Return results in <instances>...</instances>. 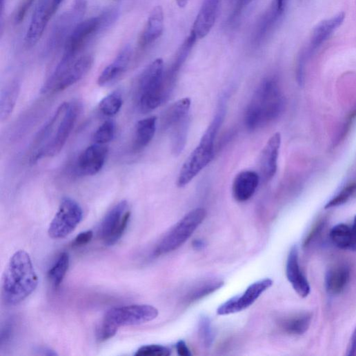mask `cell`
Wrapping results in <instances>:
<instances>
[{
	"instance_id": "cell-12",
	"label": "cell",
	"mask_w": 356,
	"mask_h": 356,
	"mask_svg": "<svg viewBox=\"0 0 356 356\" xmlns=\"http://www.w3.org/2000/svg\"><path fill=\"white\" fill-rule=\"evenodd\" d=\"M87 8V0H74L70 10L56 22L48 40V48L55 50L66 42L75 28L80 23Z\"/></svg>"
},
{
	"instance_id": "cell-20",
	"label": "cell",
	"mask_w": 356,
	"mask_h": 356,
	"mask_svg": "<svg viewBox=\"0 0 356 356\" xmlns=\"http://www.w3.org/2000/svg\"><path fill=\"white\" fill-rule=\"evenodd\" d=\"M197 39H198L195 34L192 31L191 34L181 46L179 50L177 52L170 68L167 73L165 74L164 86L167 99L172 91L178 73H179L182 66L193 49Z\"/></svg>"
},
{
	"instance_id": "cell-42",
	"label": "cell",
	"mask_w": 356,
	"mask_h": 356,
	"mask_svg": "<svg viewBox=\"0 0 356 356\" xmlns=\"http://www.w3.org/2000/svg\"><path fill=\"white\" fill-rule=\"evenodd\" d=\"M288 0H274L272 6L276 11L281 15L283 16L288 5Z\"/></svg>"
},
{
	"instance_id": "cell-15",
	"label": "cell",
	"mask_w": 356,
	"mask_h": 356,
	"mask_svg": "<svg viewBox=\"0 0 356 356\" xmlns=\"http://www.w3.org/2000/svg\"><path fill=\"white\" fill-rule=\"evenodd\" d=\"M54 14L52 0H40L33 14L26 36V48H31L37 45Z\"/></svg>"
},
{
	"instance_id": "cell-33",
	"label": "cell",
	"mask_w": 356,
	"mask_h": 356,
	"mask_svg": "<svg viewBox=\"0 0 356 356\" xmlns=\"http://www.w3.org/2000/svg\"><path fill=\"white\" fill-rule=\"evenodd\" d=\"M224 284L223 281L219 280L206 282L192 290L187 297L186 301L190 304L197 302L219 290Z\"/></svg>"
},
{
	"instance_id": "cell-1",
	"label": "cell",
	"mask_w": 356,
	"mask_h": 356,
	"mask_svg": "<svg viewBox=\"0 0 356 356\" xmlns=\"http://www.w3.org/2000/svg\"><path fill=\"white\" fill-rule=\"evenodd\" d=\"M38 284L30 255L23 250H18L10 258L3 275V300L7 305H17L34 292Z\"/></svg>"
},
{
	"instance_id": "cell-9",
	"label": "cell",
	"mask_w": 356,
	"mask_h": 356,
	"mask_svg": "<svg viewBox=\"0 0 356 356\" xmlns=\"http://www.w3.org/2000/svg\"><path fill=\"white\" fill-rule=\"evenodd\" d=\"M83 218V211L75 200L66 197L60 204L52 219L48 235L52 239H63L72 233Z\"/></svg>"
},
{
	"instance_id": "cell-2",
	"label": "cell",
	"mask_w": 356,
	"mask_h": 356,
	"mask_svg": "<svg viewBox=\"0 0 356 356\" xmlns=\"http://www.w3.org/2000/svg\"><path fill=\"white\" fill-rule=\"evenodd\" d=\"M285 108V99L278 81L264 79L258 86L245 113V125L250 131L261 128L277 119Z\"/></svg>"
},
{
	"instance_id": "cell-16",
	"label": "cell",
	"mask_w": 356,
	"mask_h": 356,
	"mask_svg": "<svg viewBox=\"0 0 356 356\" xmlns=\"http://www.w3.org/2000/svg\"><path fill=\"white\" fill-rule=\"evenodd\" d=\"M281 145V135L277 132L267 141L261 151L259 166L263 182L270 181L277 171Z\"/></svg>"
},
{
	"instance_id": "cell-29",
	"label": "cell",
	"mask_w": 356,
	"mask_h": 356,
	"mask_svg": "<svg viewBox=\"0 0 356 356\" xmlns=\"http://www.w3.org/2000/svg\"><path fill=\"white\" fill-rule=\"evenodd\" d=\"M189 116L175 125L171 130V148L175 156L180 155L186 145L190 128Z\"/></svg>"
},
{
	"instance_id": "cell-27",
	"label": "cell",
	"mask_w": 356,
	"mask_h": 356,
	"mask_svg": "<svg viewBox=\"0 0 356 356\" xmlns=\"http://www.w3.org/2000/svg\"><path fill=\"white\" fill-rule=\"evenodd\" d=\"M21 90L18 81H13L3 89L0 97V119L7 121L16 106Z\"/></svg>"
},
{
	"instance_id": "cell-35",
	"label": "cell",
	"mask_w": 356,
	"mask_h": 356,
	"mask_svg": "<svg viewBox=\"0 0 356 356\" xmlns=\"http://www.w3.org/2000/svg\"><path fill=\"white\" fill-rule=\"evenodd\" d=\"M199 334L205 347H210L215 340V334L210 318L203 315L199 322Z\"/></svg>"
},
{
	"instance_id": "cell-13",
	"label": "cell",
	"mask_w": 356,
	"mask_h": 356,
	"mask_svg": "<svg viewBox=\"0 0 356 356\" xmlns=\"http://www.w3.org/2000/svg\"><path fill=\"white\" fill-rule=\"evenodd\" d=\"M273 286V281L266 279L251 284L241 295L234 297L217 309L219 315H228L241 312L251 305L267 290Z\"/></svg>"
},
{
	"instance_id": "cell-26",
	"label": "cell",
	"mask_w": 356,
	"mask_h": 356,
	"mask_svg": "<svg viewBox=\"0 0 356 356\" xmlns=\"http://www.w3.org/2000/svg\"><path fill=\"white\" fill-rule=\"evenodd\" d=\"M157 121V117H151L137 123L133 142L135 151L142 150L151 142L156 132Z\"/></svg>"
},
{
	"instance_id": "cell-43",
	"label": "cell",
	"mask_w": 356,
	"mask_h": 356,
	"mask_svg": "<svg viewBox=\"0 0 356 356\" xmlns=\"http://www.w3.org/2000/svg\"><path fill=\"white\" fill-rule=\"evenodd\" d=\"M347 355L351 356L356 355V328L352 335Z\"/></svg>"
},
{
	"instance_id": "cell-6",
	"label": "cell",
	"mask_w": 356,
	"mask_h": 356,
	"mask_svg": "<svg viewBox=\"0 0 356 356\" xmlns=\"http://www.w3.org/2000/svg\"><path fill=\"white\" fill-rule=\"evenodd\" d=\"M206 215V210L201 208L188 213L161 239L155 250V255L166 254L179 248L201 225Z\"/></svg>"
},
{
	"instance_id": "cell-19",
	"label": "cell",
	"mask_w": 356,
	"mask_h": 356,
	"mask_svg": "<svg viewBox=\"0 0 356 356\" xmlns=\"http://www.w3.org/2000/svg\"><path fill=\"white\" fill-rule=\"evenodd\" d=\"M219 0H204L192 32L198 39H204L212 30L219 12Z\"/></svg>"
},
{
	"instance_id": "cell-24",
	"label": "cell",
	"mask_w": 356,
	"mask_h": 356,
	"mask_svg": "<svg viewBox=\"0 0 356 356\" xmlns=\"http://www.w3.org/2000/svg\"><path fill=\"white\" fill-rule=\"evenodd\" d=\"M350 279V270L346 265L332 267L326 273L325 278L326 290L330 295L341 294L347 286Z\"/></svg>"
},
{
	"instance_id": "cell-11",
	"label": "cell",
	"mask_w": 356,
	"mask_h": 356,
	"mask_svg": "<svg viewBox=\"0 0 356 356\" xmlns=\"http://www.w3.org/2000/svg\"><path fill=\"white\" fill-rule=\"evenodd\" d=\"M128 203L122 201L106 215L100 227V235L106 246L116 244L125 233L130 219Z\"/></svg>"
},
{
	"instance_id": "cell-38",
	"label": "cell",
	"mask_w": 356,
	"mask_h": 356,
	"mask_svg": "<svg viewBox=\"0 0 356 356\" xmlns=\"http://www.w3.org/2000/svg\"><path fill=\"white\" fill-rule=\"evenodd\" d=\"M117 328L103 319L97 329V338L101 342H106L116 335Z\"/></svg>"
},
{
	"instance_id": "cell-34",
	"label": "cell",
	"mask_w": 356,
	"mask_h": 356,
	"mask_svg": "<svg viewBox=\"0 0 356 356\" xmlns=\"http://www.w3.org/2000/svg\"><path fill=\"white\" fill-rule=\"evenodd\" d=\"M116 125L112 120L104 122L96 131L93 140L95 144L105 145L112 141L115 136Z\"/></svg>"
},
{
	"instance_id": "cell-22",
	"label": "cell",
	"mask_w": 356,
	"mask_h": 356,
	"mask_svg": "<svg viewBox=\"0 0 356 356\" xmlns=\"http://www.w3.org/2000/svg\"><path fill=\"white\" fill-rule=\"evenodd\" d=\"M132 58V49L124 48L115 60L100 75L98 83L100 86L110 85L118 80L127 70Z\"/></svg>"
},
{
	"instance_id": "cell-4",
	"label": "cell",
	"mask_w": 356,
	"mask_h": 356,
	"mask_svg": "<svg viewBox=\"0 0 356 356\" xmlns=\"http://www.w3.org/2000/svg\"><path fill=\"white\" fill-rule=\"evenodd\" d=\"M94 57L86 55L75 58H62L54 72L43 85V94L57 93L65 90L81 80L92 68Z\"/></svg>"
},
{
	"instance_id": "cell-17",
	"label": "cell",
	"mask_w": 356,
	"mask_h": 356,
	"mask_svg": "<svg viewBox=\"0 0 356 356\" xmlns=\"http://www.w3.org/2000/svg\"><path fill=\"white\" fill-rule=\"evenodd\" d=\"M345 14L342 12L319 23L314 29L308 46L301 55L306 60L313 55L343 24Z\"/></svg>"
},
{
	"instance_id": "cell-23",
	"label": "cell",
	"mask_w": 356,
	"mask_h": 356,
	"mask_svg": "<svg viewBox=\"0 0 356 356\" xmlns=\"http://www.w3.org/2000/svg\"><path fill=\"white\" fill-rule=\"evenodd\" d=\"M164 28L163 9L155 7L150 12L139 39V46L144 49L155 43L162 34Z\"/></svg>"
},
{
	"instance_id": "cell-36",
	"label": "cell",
	"mask_w": 356,
	"mask_h": 356,
	"mask_svg": "<svg viewBox=\"0 0 356 356\" xmlns=\"http://www.w3.org/2000/svg\"><path fill=\"white\" fill-rule=\"evenodd\" d=\"M171 350L168 347L159 344L146 345L140 347L135 355L136 356H168Z\"/></svg>"
},
{
	"instance_id": "cell-47",
	"label": "cell",
	"mask_w": 356,
	"mask_h": 356,
	"mask_svg": "<svg viewBox=\"0 0 356 356\" xmlns=\"http://www.w3.org/2000/svg\"><path fill=\"white\" fill-rule=\"evenodd\" d=\"M175 1L177 6L180 8H186L189 3V0H175Z\"/></svg>"
},
{
	"instance_id": "cell-31",
	"label": "cell",
	"mask_w": 356,
	"mask_h": 356,
	"mask_svg": "<svg viewBox=\"0 0 356 356\" xmlns=\"http://www.w3.org/2000/svg\"><path fill=\"white\" fill-rule=\"evenodd\" d=\"M311 315L303 314L290 318L283 323L284 329L291 335H303L310 327Z\"/></svg>"
},
{
	"instance_id": "cell-30",
	"label": "cell",
	"mask_w": 356,
	"mask_h": 356,
	"mask_svg": "<svg viewBox=\"0 0 356 356\" xmlns=\"http://www.w3.org/2000/svg\"><path fill=\"white\" fill-rule=\"evenodd\" d=\"M70 264L69 255L66 252L60 254L48 273V278L55 288L59 287L63 281Z\"/></svg>"
},
{
	"instance_id": "cell-41",
	"label": "cell",
	"mask_w": 356,
	"mask_h": 356,
	"mask_svg": "<svg viewBox=\"0 0 356 356\" xmlns=\"http://www.w3.org/2000/svg\"><path fill=\"white\" fill-rule=\"evenodd\" d=\"M176 350L178 353V355L181 356H191L192 353L187 346V344L184 340H180L179 342H177L176 345Z\"/></svg>"
},
{
	"instance_id": "cell-5",
	"label": "cell",
	"mask_w": 356,
	"mask_h": 356,
	"mask_svg": "<svg viewBox=\"0 0 356 356\" xmlns=\"http://www.w3.org/2000/svg\"><path fill=\"white\" fill-rule=\"evenodd\" d=\"M116 18L117 11L111 10L99 17L80 22L68 38L62 58L72 59L78 57L85 46L102 30L109 26Z\"/></svg>"
},
{
	"instance_id": "cell-48",
	"label": "cell",
	"mask_w": 356,
	"mask_h": 356,
	"mask_svg": "<svg viewBox=\"0 0 356 356\" xmlns=\"http://www.w3.org/2000/svg\"><path fill=\"white\" fill-rule=\"evenodd\" d=\"M351 229H352L353 233L355 236V238L356 239V216L354 218V221H353V224L351 227Z\"/></svg>"
},
{
	"instance_id": "cell-37",
	"label": "cell",
	"mask_w": 356,
	"mask_h": 356,
	"mask_svg": "<svg viewBox=\"0 0 356 356\" xmlns=\"http://www.w3.org/2000/svg\"><path fill=\"white\" fill-rule=\"evenodd\" d=\"M356 190V184H352L344 188L335 197L331 199L325 206L330 209L342 206L346 203Z\"/></svg>"
},
{
	"instance_id": "cell-18",
	"label": "cell",
	"mask_w": 356,
	"mask_h": 356,
	"mask_svg": "<svg viewBox=\"0 0 356 356\" xmlns=\"http://www.w3.org/2000/svg\"><path fill=\"white\" fill-rule=\"evenodd\" d=\"M286 276L295 291L302 298L310 293L309 283L300 269L299 251L296 246L292 247L287 259Z\"/></svg>"
},
{
	"instance_id": "cell-39",
	"label": "cell",
	"mask_w": 356,
	"mask_h": 356,
	"mask_svg": "<svg viewBox=\"0 0 356 356\" xmlns=\"http://www.w3.org/2000/svg\"><path fill=\"white\" fill-rule=\"evenodd\" d=\"M34 2L35 0H22L15 16V23L17 24H20L24 21Z\"/></svg>"
},
{
	"instance_id": "cell-40",
	"label": "cell",
	"mask_w": 356,
	"mask_h": 356,
	"mask_svg": "<svg viewBox=\"0 0 356 356\" xmlns=\"http://www.w3.org/2000/svg\"><path fill=\"white\" fill-rule=\"evenodd\" d=\"M94 237L92 230H87L79 233L74 239V246L80 247L90 242Z\"/></svg>"
},
{
	"instance_id": "cell-46",
	"label": "cell",
	"mask_w": 356,
	"mask_h": 356,
	"mask_svg": "<svg viewBox=\"0 0 356 356\" xmlns=\"http://www.w3.org/2000/svg\"><path fill=\"white\" fill-rule=\"evenodd\" d=\"M63 1H64V0H52V9H53L55 14L58 10L61 4Z\"/></svg>"
},
{
	"instance_id": "cell-28",
	"label": "cell",
	"mask_w": 356,
	"mask_h": 356,
	"mask_svg": "<svg viewBox=\"0 0 356 356\" xmlns=\"http://www.w3.org/2000/svg\"><path fill=\"white\" fill-rule=\"evenodd\" d=\"M330 237L337 247L344 250L356 251V239L351 227L343 224H338L331 230Z\"/></svg>"
},
{
	"instance_id": "cell-32",
	"label": "cell",
	"mask_w": 356,
	"mask_h": 356,
	"mask_svg": "<svg viewBox=\"0 0 356 356\" xmlns=\"http://www.w3.org/2000/svg\"><path fill=\"white\" fill-rule=\"evenodd\" d=\"M123 106L122 95L115 92L105 97L99 104V110L106 117H114L121 110Z\"/></svg>"
},
{
	"instance_id": "cell-10",
	"label": "cell",
	"mask_w": 356,
	"mask_h": 356,
	"mask_svg": "<svg viewBox=\"0 0 356 356\" xmlns=\"http://www.w3.org/2000/svg\"><path fill=\"white\" fill-rule=\"evenodd\" d=\"M158 315V310L152 306L137 304L114 308L108 311L103 319L119 328L151 322Z\"/></svg>"
},
{
	"instance_id": "cell-45",
	"label": "cell",
	"mask_w": 356,
	"mask_h": 356,
	"mask_svg": "<svg viewBox=\"0 0 356 356\" xmlns=\"http://www.w3.org/2000/svg\"><path fill=\"white\" fill-rule=\"evenodd\" d=\"M192 245L196 250H199L205 248L206 246V242L203 239H199L195 240Z\"/></svg>"
},
{
	"instance_id": "cell-8",
	"label": "cell",
	"mask_w": 356,
	"mask_h": 356,
	"mask_svg": "<svg viewBox=\"0 0 356 356\" xmlns=\"http://www.w3.org/2000/svg\"><path fill=\"white\" fill-rule=\"evenodd\" d=\"M80 110V106L77 103L68 104L50 141L41 150L32 154V163L43 157H54L61 152L75 127Z\"/></svg>"
},
{
	"instance_id": "cell-14",
	"label": "cell",
	"mask_w": 356,
	"mask_h": 356,
	"mask_svg": "<svg viewBox=\"0 0 356 356\" xmlns=\"http://www.w3.org/2000/svg\"><path fill=\"white\" fill-rule=\"evenodd\" d=\"M108 155V148L105 145L95 144L88 147L77 160V172L83 176L97 175L103 168Z\"/></svg>"
},
{
	"instance_id": "cell-25",
	"label": "cell",
	"mask_w": 356,
	"mask_h": 356,
	"mask_svg": "<svg viewBox=\"0 0 356 356\" xmlns=\"http://www.w3.org/2000/svg\"><path fill=\"white\" fill-rule=\"evenodd\" d=\"M191 108V100L185 98L172 104L167 108L161 119V127L163 130H170L188 116Z\"/></svg>"
},
{
	"instance_id": "cell-21",
	"label": "cell",
	"mask_w": 356,
	"mask_h": 356,
	"mask_svg": "<svg viewBox=\"0 0 356 356\" xmlns=\"http://www.w3.org/2000/svg\"><path fill=\"white\" fill-rule=\"evenodd\" d=\"M260 176L253 170H244L238 173L233 184V195L240 203L248 201L257 190Z\"/></svg>"
},
{
	"instance_id": "cell-49",
	"label": "cell",
	"mask_w": 356,
	"mask_h": 356,
	"mask_svg": "<svg viewBox=\"0 0 356 356\" xmlns=\"http://www.w3.org/2000/svg\"><path fill=\"white\" fill-rule=\"evenodd\" d=\"M5 0H1V10L3 11Z\"/></svg>"
},
{
	"instance_id": "cell-44",
	"label": "cell",
	"mask_w": 356,
	"mask_h": 356,
	"mask_svg": "<svg viewBox=\"0 0 356 356\" xmlns=\"http://www.w3.org/2000/svg\"><path fill=\"white\" fill-rule=\"evenodd\" d=\"M39 354L42 355H57V353L47 347H41L37 350Z\"/></svg>"
},
{
	"instance_id": "cell-7",
	"label": "cell",
	"mask_w": 356,
	"mask_h": 356,
	"mask_svg": "<svg viewBox=\"0 0 356 356\" xmlns=\"http://www.w3.org/2000/svg\"><path fill=\"white\" fill-rule=\"evenodd\" d=\"M217 135L213 130H206L199 144L187 159L178 175V187L188 186L211 162L215 155V141Z\"/></svg>"
},
{
	"instance_id": "cell-3",
	"label": "cell",
	"mask_w": 356,
	"mask_h": 356,
	"mask_svg": "<svg viewBox=\"0 0 356 356\" xmlns=\"http://www.w3.org/2000/svg\"><path fill=\"white\" fill-rule=\"evenodd\" d=\"M164 76V66L161 59L153 61L140 75L137 100L142 113L151 112L167 100Z\"/></svg>"
}]
</instances>
